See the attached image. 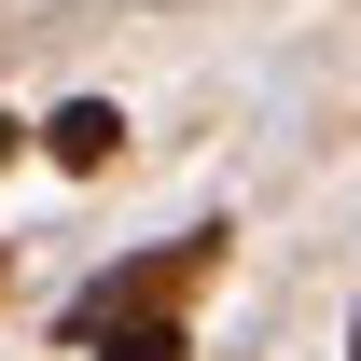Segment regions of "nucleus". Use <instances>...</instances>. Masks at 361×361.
Segmentation results:
<instances>
[{"instance_id":"1","label":"nucleus","mask_w":361,"mask_h":361,"mask_svg":"<svg viewBox=\"0 0 361 361\" xmlns=\"http://www.w3.org/2000/svg\"><path fill=\"white\" fill-rule=\"evenodd\" d=\"M209 264H223V236H167V250H139V264H111V278H97L84 306H70V334L97 348V334H126V319H167Z\"/></svg>"},{"instance_id":"2","label":"nucleus","mask_w":361,"mask_h":361,"mask_svg":"<svg viewBox=\"0 0 361 361\" xmlns=\"http://www.w3.org/2000/svg\"><path fill=\"white\" fill-rule=\"evenodd\" d=\"M42 153L56 167H111V153H126V111H111V97H70V111L42 126Z\"/></svg>"},{"instance_id":"3","label":"nucleus","mask_w":361,"mask_h":361,"mask_svg":"<svg viewBox=\"0 0 361 361\" xmlns=\"http://www.w3.org/2000/svg\"><path fill=\"white\" fill-rule=\"evenodd\" d=\"M97 361H195L180 319H126V334H97Z\"/></svg>"},{"instance_id":"4","label":"nucleus","mask_w":361,"mask_h":361,"mask_svg":"<svg viewBox=\"0 0 361 361\" xmlns=\"http://www.w3.org/2000/svg\"><path fill=\"white\" fill-rule=\"evenodd\" d=\"M0 153H14V126H0Z\"/></svg>"},{"instance_id":"5","label":"nucleus","mask_w":361,"mask_h":361,"mask_svg":"<svg viewBox=\"0 0 361 361\" xmlns=\"http://www.w3.org/2000/svg\"><path fill=\"white\" fill-rule=\"evenodd\" d=\"M348 348H361V334H348Z\"/></svg>"}]
</instances>
